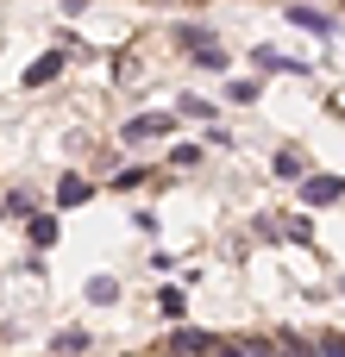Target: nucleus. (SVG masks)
I'll return each instance as SVG.
<instances>
[{
    "label": "nucleus",
    "instance_id": "1",
    "mask_svg": "<svg viewBox=\"0 0 345 357\" xmlns=\"http://www.w3.org/2000/svg\"><path fill=\"white\" fill-rule=\"evenodd\" d=\"M170 126H176L170 113H132V119H126V138H132V144H145V138H170Z\"/></svg>",
    "mask_w": 345,
    "mask_h": 357
},
{
    "label": "nucleus",
    "instance_id": "2",
    "mask_svg": "<svg viewBox=\"0 0 345 357\" xmlns=\"http://www.w3.org/2000/svg\"><path fill=\"white\" fill-rule=\"evenodd\" d=\"M339 195H345L339 176H308V182H302V201H308V207H333Z\"/></svg>",
    "mask_w": 345,
    "mask_h": 357
},
{
    "label": "nucleus",
    "instance_id": "3",
    "mask_svg": "<svg viewBox=\"0 0 345 357\" xmlns=\"http://www.w3.org/2000/svg\"><path fill=\"white\" fill-rule=\"evenodd\" d=\"M63 56H69V50H50V56H38V63L25 69V82H31V88H44V82H50V75L63 69Z\"/></svg>",
    "mask_w": 345,
    "mask_h": 357
},
{
    "label": "nucleus",
    "instance_id": "4",
    "mask_svg": "<svg viewBox=\"0 0 345 357\" xmlns=\"http://www.w3.org/2000/svg\"><path fill=\"white\" fill-rule=\"evenodd\" d=\"M176 357H214V339L207 333H176Z\"/></svg>",
    "mask_w": 345,
    "mask_h": 357
},
{
    "label": "nucleus",
    "instance_id": "5",
    "mask_svg": "<svg viewBox=\"0 0 345 357\" xmlns=\"http://www.w3.org/2000/svg\"><path fill=\"white\" fill-rule=\"evenodd\" d=\"M57 201H63V207H82V201H88V182H82V176H63Z\"/></svg>",
    "mask_w": 345,
    "mask_h": 357
},
{
    "label": "nucleus",
    "instance_id": "6",
    "mask_svg": "<svg viewBox=\"0 0 345 357\" xmlns=\"http://www.w3.org/2000/svg\"><path fill=\"white\" fill-rule=\"evenodd\" d=\"M157 307H163V320H182V307H189V295H182V289H163V295H157Z\"/></svg>",
    "mask_w": 345,
    "mask_h": 357
},
{
    "label": "nucleus",
    "instance_id": "7",
    "mask_svg": "<svg viewBox=\"0 0 345 357\" xmlns=\"http://www.w3.org/2000/svg\"><path fill=\"white\" fill-rule=\"evenodd\" d=\"M289 19H295V25H308V31H321V38H327V19H321V13H314V6H289Z\"/></svg>",
    "mask_w": 345,
    "mask_h": 357
},
{
    "label": "nucleus",
    "instance_id": "8",
    "mask_svg": "<svg viewBox=\"0 0 345 357\" xmlns=\"http://www.w3.org/2000/svg\"><path fill=\"white\" fill-rule=\"evenodd\" d=\"M195 63H201V69H226V50H220V44H214V38H207V44H201V50H195Z\"/></svg>",
    "mask_w": 345,
    "mask_h": 357
},
{
    "label": "nucleus",
    "instance_id": "9",
    "mask_svg": "<svg viewBox=\"0 0 345 357\" xmlns=\"http://www.w3.org/2000/svg\"><path fill=\"white\" fill-rule=\"evenodd\" d=\"M88 301H119V282H107V276H94V282H88Z\"/></svg>",
    "mask_w": 345,
    "mask_h": 357
},
{
    "label": "nucleus",
    "instance_id": "10",
    "mask_svg": "<svg viewBox=\"0 0 345 357\" xmlns=\"http://www.w3.org/2000/svg\"><path fill=\"white\" fill-rule=\"evenodd\" d=\"M277 176H302V157L295 151H277Z\"/></svg>",
    "mask_w": 345,
    "mask_h": 357
},
{
    "label": "nucleus",
    "instance_id": "11",
    "mask_svg": "<svg viewBox=\"0 0 345 357\" xmlns=\"http://www.w3.org/2000/svg\"><path fill=\"white\" fill-rule=\"evenodd\" d=\"M57 238V220H31V245H50Z\"/></svg>",
    "mask_w": 345,
    "mask_h": 357
},
{
    "label": "nucleus",
    "instance_id": "12",
    "mask_svg": "<svg viewBox=\"0 0 345 357\" xmlns=\"http://www.w3.org/2000/svg\"><path fill=\"white\" fill-rule=\"evenodd\" d=\"M50 351H63V357L82 351V333H57V339H50Z\"/></svg>",
    "mask_w": 345,
    "mask_h": 357
},
{
    "label": "nucleus",
    "instance_id": "13",
    "mask_svg": "<svg viewBox=\"0 0 345 357\" xmlns=\"http://www.w3.org/2000/svg\"><path fill=\"white\" fill-rule=\"evenodd\" d=\"M321 357H345V333H333V339H321Z\"/></svg>",
    "mask_w": 345,
    "mask_h": 357
},
{
    "label": "nucleus",
    "instance_id": "14",
    "mask_svg": "<svg viewBox=\"0 0 345 357\" xmlns=\"http://www.w3.org/2000/svg\"><path fill=\"white\" fill-rule=\"evenodd\" d=\"M214 357H245V351H233V345H214Z\"/></svg>",
    "mask_w": 345,
    "mask_h": 357
}]
</instances>
